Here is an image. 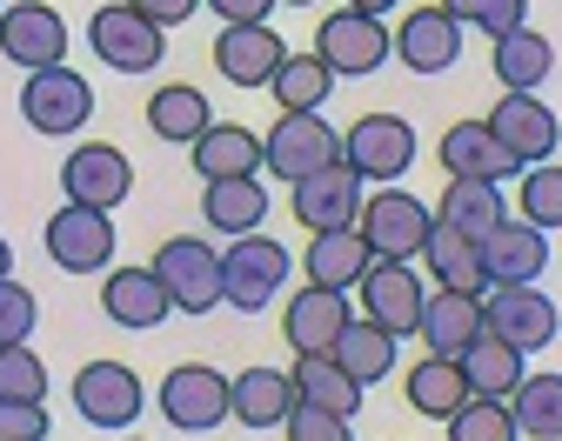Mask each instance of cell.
I'll list each match as a JSON object with an SVG mask.
<instances>
[{
  "mask_svg": "<svg viewBox=\"0 0 562 441\" xmlns=\"http://www.w3.org/2000/svg\"><path fill=\"white\" fill-rule=\"evenodd\" d=\"M335 81L341 74L322 60V54H289V67L274 74V101H281V114H322L328 108V94H335Z\"/></svg>",
  "mask_w": 562,
  "mask_h": 441,
  "instance_id": "cell-36",
  "label": "cell"
},
{
  "mask_svg": "<svg viewBox=\"0 0 562 441\" xmlns=\"http://www.w3.org/2000/svg\"><path fill=\"white\" fill-rule=\"evenodd\" d=\"M194 174H201V188L207 181H241V174H261V134L255 127H241V121H215L194 147Z\"/></svg>",
  "mask_w": 562,
  "mask_h": 441,
  "instance_id": "cell-26",
  "label": "cell"
},
{
  "mask_svg": "<svg viewBox=\"0 0 562 441\" xmlns=\"http://www.w3.org/2000/svg\"><path fill=\"white\" fill-rule=\"evenodd\" d=\"M335 361H341L362 388H375L382 375H395V335L375 328L369 315H356V321L341 328V341H335Z\"/></svg>",
  "mask_w": 562,
  "mask_h": 441,
  "instance_id": "cell-37",
  "label": "cell"
},
{
  "mask_svg": "<svg viewBox=\"0 0 562 441\" xmlns=\"http://www.w3.org/2000/svg\"><path fill=\"white\" fill-rule=\"evenodd\" d=\"M281 8H315V0H281Z\"/></svg>",
  "mask_w": 562,
  "mask_h": 441,
  "instance_id": "cell-50",
  "label": "cell"
},
{
  "mask_svg": "<svg viewBox=\"0 0 562 441\" xmlns=\"http://www.w3.org/2000/svg\"><path fill=\"white\" fill-rule=\"evenodd\" d=\"M289 375H295L302 408H322V415H341V421H356V408H362V395H369L335 354H295Z\"/></svg>",
  "mask_w": 562,
  "mask_h": 441,
  "instance_id": "cell-29",
  "label": "cell"
},
{
  "mask_svg": "<svg viewBox=\"0 0 562 441\" xmlns=\"http://www.w3.org/2000/svg\"><path fill=\"white\" fill-rule=\"evenodd\" d=\"M442 8H449L462 27L488 34V41H509V34L529 27V0H442Z\"/></svg>",
  "mask_w": 562,
  "mask_h": 441,
  "instance_id": "cell-40",
  "label": "cell"
},
{
  "mask_svg": "<svg viewBox=\"0 0 562 441\" xmlns=\"http://www.w3.org/2000/svg\"><path fill=\"white\" fill-rule=\"evenodd\" d=\"M356 294H362V315L375 328H389L395 341L402 335H422V308H429V294H422V274L408 261H375Z\"/></svg>",
  "mask_w": 562,
  "mask_h": 441,
  "instance_id": "cell-12",
  "label": "cell"
},
{
  "mask_svg": "<svg viewBox=\"0 0 562 441\" xmlns=\"http://www.w3.org/2000/svg\"><path fill=\"white\" fill-rule=\"evenodd\" d=\"M281 434L289 441H356V428H348L341 415H322V408H295Z\"/></svg>",
  "mask_w": 562,
  "mask_h": 441,
  "instance_id": "cell-45",
  "label": "cell"
},
{
  "mask_svg": "<svg viewBox=\"0 0 562 441\" xmlns=\"http://www.w3.org/2000/svg\"><path fill=\"white\" fill-rule=\"evenodd\" d=\"M215 67H222V81H235V88H274V74L289 67V47H281V34H274L268 21H255V27H222Z\"/></svg>",
  "mask_w": 562,
  "mask_h": 441,
  "instance_id": "cell-22",
  "label": "cell"
},
{
  "mask_svg": "<svg viewBox=\"0 0 562 441\" xmlns=\"http://www.w3.org/2000/svg\"><path fill=\"white\" fill-rule=\"evenodd\" d=\"M482 294H456V287H436L429 308H422V348L442 354V361H462L482 335Z\"/></svg>",
  "mask_w": 562,
  "mask_h": 441,
  "instance_id": "cell-24",
  "label": "cell"
},
{
  "mask_svg": "<svg viewBox=\"0 0 562 441\" xmlns=\"http://www.w3.org/2000/svg\"><path fill=\"white\" fill-rule=\"evenodd\" d=\"M462 375H469V395H482V402H509L529 375H522V348H509L503 335H475V348L462 354Z\"/></svg>",
  "mask_w": 562,
  "mask_h": 441,
  "instance_id": "cell-33",
  "label": "cell"
},
{
  "mask_svg": "<svg viewBox=\"0 0 562 441\" xmlns=\"http://www.w3.org/2000/svg\"><path fill=\"white\" fill-rule=\"evenodd\" d=\"M201 220H207L215 235H228V241L261 235V228H268V188H261L255 174H241V181H207V188H201Z\"/></svg>",
  "mask_w": 562,
  "mask_h": 441,
  "instance_id": "cell-27",
  "label": "cell"
},
{
  "mask_svg": "<svg viewBox=\"0 0 562 441\" xmlns=\"http://www.w3.org/2000/svg\"><path fill=\"white\" fill-rule=\"evenodd\" d=\"M0 281H14V248L0 241Z\"/></svg>",
  "mask_w": 562,
  "mask_h": 441,
  "instance_id": "cell-49",
  "label": "cell"
},
{
  "mask_svg": "<svg viewBox=\"0 0 562 441\" xmlns=\"http://www.w3.org/2000/svg\"><path fill=\"white\" fill-rule=\"evenodd\" d=\"M315 54L335 67V74H375L389 54H395V34L375 21V14H328L322 27H315Z\"/></svg>",
  "mask_w": 562,
  "mask_h": 441,
  "instance_id": "cell-17",
  "label": "cell"
},
{
  "mask_svg": "<svg viewBox=\"0 0 562 441\" xmlns=\"http://www.w3.org/2000/svg\"><path fill=\"white\" fill-rule=\"evenodd\" d=\"M422 261H429L436 287H456V294H488L482 241H469L462 228H442V220H436V235H429V248H422Z\"/></svg>",
  "mask_w": 562,
  "mask_h": 441,
  "instance_id": "cell-34",
  "label": "cell"
},
{
  "mask_svg": "<svg viewBox=\"0 0 562 441\" xmlns=\"http://www.w3.org/2000/svg\"><path fill=\"white\" fill-rule=\"evenodd\" d=\"M0 54L27 74L67 67V21L47 8V0H21V8L0 14Z\"/></svg>",
  "mask_w": 562,
  "mask_h": 441,
  "instance_id": "cell-14",
  "label": "cell"
},
{
  "mask_svg": "<svg viewBox=\"0 0 562 441\" xmlns=\"http://www.w3.org/2000/svg\"><path fill=\"white\" fill-rule=\"evenodd\" d=\"M449 441H522V428H516V408H509V402L469 395V402L456 408V421H449Z\"/></svg>",
  "mask_w": 562,
  "mask_h": 441,
  "instance_id": "cell-39",
  "label": "cell"
},
{
  "mask_svg": "<svg viewBox=\"0 0 562 441\" xmlns=\"http://www.w3.org/2000/svg\"><path fill=\"white\" fill-rule=\"evenodd\" d=\"M41 241H47V261L54 268H67V274H101L114 261V220L101 207H60V214H47Z\"/></svg>",
  "mask_w": 562,
  "mask_h": 441,
  "instance_id": "cell-11",
  "label": "cell"
},
{
  "mask_svg": "<svg viewBox=\"0 0 562 441\" xmlns=\"http://www.w3.org/2000/svg\"><path fill=\"white\" fill-rule=\"evenodd\" d=\"M302 268H308V281H315V287L348 294V287H362V274L375 268V255H369L362 228H328V235H308Z\"/></svg>",
  "mask_w": 562,
  "mask_h": 441,
  "instance_id": "cell-28",
  "label": "cell"
},
{
  "mask_svg": "<svg viewBox=\"0 0 562 441\" xmlns=\"http://www.w3.org/2000/svg\"><path fill=\"white\" fill-rule=\"evenodd\" d=\"M148 268H155V281L168 287L175 315H215V308H222V255L207 248L201 235H168Z\"/></svg>",
  "mask_w": 562,
  "mask_h": 441,
  "instance_id": "cell-2",
  "label": "cell"
},
{
  "mask_svg": "<svg viewBox=\"0 0 562 441\" xmlns=\"http://www.w3.org/2000/svg\"><path fill=\"white\" fill-rule=\"evenodd\" d=\"M302 408V395H295V375H281V368H241L235 375V421L241 428H289V415Z\"/></svg>",
  "mask_w": 562,
  "mask_h": 441,
  "instance_id": "cell-25",
  "label": "cell"
},
{
  "mask_svg": "<svg viewBox=\"0 0 562 441\" xmlns=\"http://www.w3.org/2000/svg\"><path fill=\"white\" fill-rule=\"evenodd\" d=\"M207 127H215V108H207V94H201V88H188V81L155 88V101H148V134H155V140L194 147Z\"/></svg>",
  "mask_w": 562,
  "mask_h": 441,
  "instance_id": "cell-32",
  "label": "cell"
},
{
  "mask_svg": "<svg viewBox=\"0 0 562 441\" xmlns=\"http://www.w3.org/2000/svg\"><path fill=\"white\" fill-rule=\"evenodd\" d=\"M88 47L108 74H155L168 60V27H155L148 14H134L127 0H108L88 21Z\"/></svg>",
  "mask_w": 562,
  "mask_h": 441,
  "instance_id": "cell-3",
  "label": "cell"
},
{
  "mask_svg": "<svg viewBox=\"0 0 562 441\" xmlns=\"http://www.w3.org/2000/svg\"><path fill=\"white\" fill-rule=\"evenodd\" d=\"M482 268H488V287H536L549 268V235L529 228V220H503L482 241Z\"/></svg>",
  "mask_w": 562,
  "mask_h": 441,
  "instance_id": "cell-23",
  "label": "cell"
},
{
  "mask_svg": "<svg viewBox=\"0 0 562 441\" xmlns=\"http://www.w3.org/2000/svg\"><path fill=\"white\" fill-rule=\"evenodd\" d=\"M261 168L281 174V181H308L322 168H341V134L322 121V114H281L268 134H261Z\"/></svg>",
  "mask_w": 562,
  "mask_h": 441,
  "instance_id": "cell-5",
  "label": "cell"
},
{
  "mask_svg": "<svg viewBox=\"0 0 562 441\" xmlns=\"http://www.w3.org/2000/svg\"><path fill=\"white\" fill-rule=\"evenodd\" d=\"M75 408H81L88 428L121 434V428L140 421V408H148V388H140V375H134L127 361H88L81 375H75Z\"/></svg>",
  "mask_w": 562,
  "mask_h": 441,
  "instance_id": "cell-8",
  "label": "cell"
},
{
  "mask_svg": "<svg viewBox=\"0 0 562 441\" xmlns=\"http://www.w3.org/2000/svg\"><path fill=\"white\" fill-rule=\"evenodd\" d=\"M60 194H67V207H101V214H114L134 194V168H127L121 147L88 140V147H75V155L60 161Z\"/></svg>",
  "mask_w": 562,
  "mask_h": 441,
  "instance_id": "cell-10",
  "label": "cell"
},
{
  "mask_svg": "<svg viewBox=\"0 0 562 441\" xmlns=\"http://www.w3.org/2000/svg\"><path fill=\"white\" fill-rule=\"evenodd\" d=\"M341 161L375 188H395V174H408V161H415V127L402 114H362L341 134Z\"/></svg>",
  "mask_w": 562,
  "mask_h": 441,
  "instance_id": "cell-7",
  "label": "cell"
},
{
  "mask_svg": "<svg viewBox=\"0 0 562 441\" xmlns=\"http://www.w3.org/2000/svg\"><path fill=\"white\" fill-rule=\"evenodd\" d=\"M0 14H8V0H0Z\"/></svg>",
  "mask_w": 562,
  "mask_h": 441,
  "instance_id": "cell-51",
  "label": "cell"
},
{
  "mask_svg": "<svg viewBox=\"0 0 562 441\" xmlns=\"http://www.w3.org/2000/svg\"><path fill=\"white\" fill-rule=\"evenodd\" d=\"M289 207H295V220L308 235H328V228H356L362 220V174L356 168H322V174H308V181H295V194H289Z\"/></svg>",
  "mask_w": 562,
  "mask_h": 441,
  "instance_id": "cell-16",
  "label": "cell"
},
{
  "mask_svg": "<svg viewBox=\"0 0 562 441\" xmlns=\"http://www.w3.org/2000/svg\"><path fill=\"white\" fill-rule=\"evenodd\" d=\"M488 67H496V81H503V94H536L549 74H555V47L536 34V27H522V34H509V41H496V54H488Z\"/></svg>",
  "mask_w": 562,
  "mask_h": 441,
  "instance_id": "cell-35",
  "label": "cell"
},
{
  "mask_svg": "<svg viewBox=\"0 0 562 441\" xmlns=\"http://www.w3.org/2000/svg\"><path fill=\"white\" fill-rule=\"evenodd\" d=\"M395 60L408 74H449L462 60V21L449 8H415L395 27Z\"/></svg>",
  "mask_w": 562,
  "mask_h": 441,
  "instance_id": "cell-19",
  "label": "cell"
},
{
  "mask_svg": "<svg viewBox=\"0 0 562 441\" xmlns=\"http://www.w3.org/2000/svg\"><path fill=\"white\" fill-rule=\"evenodd\" d=\"M34 321H41V302H34L21 281H0V348L27 341V335H34Z\"/></svg>",
  "mask_w": 562,
  "mask_h": 441,
  "instance_id": "cell-43",
  "label": "cell"
},
{
  "mask_svg": "<svg viewBox=\"0 0 562 441\" xmlns=\"http://www.w3.org/2000/svg\"><path fill=\"white\" fill-rule=\"evenodd\" d=\"M402 395L415 415H429V421H456V408L469 402V375H462V361H442V354H422L408 375H402Z\"/></svg>",
  "mask_w": 562,
  "mask_h": 441,
  "instance_id": "cell-30",
  "label": "cell"
},
{
  "mask_svg": "<svg viewBox=\"0 0 562 441\" xmlns=\"http://www.w3.org/2000/svg\"><path fill=\"white\" fill-rule=\"evenodd\" d=\"M488 127H496V140L522 161V174L542 168V161L555 155V140H562V121H555L536 94H503L496 108H488Z\"/></svg>",
  "mask_w": 562,
  "mask_h": 441,
  "instance_id": "cell-20",
  "label": "cell"
},
{
  "mask_svg": "<svg viewBox=\"0 0 562 441\" xmlns=\"http://www.w3.org/2000/svg\"><path fill=\"white\" fill-rule=\"evenodd\" d=\"M134 14H148L155 27H181V21H194V8L201 0H127Z\"/></svg>",
  "mask_w": 562,
  "mask_h": 441,
  "instance_id": "cell-47",
  "label": "cell"
},
{
  "mask_svg": "<svg viewBox=\"0 0 562 441\" xmlns=\"http://www.w3.org/2000/svg\"><path fill=\"white\" fill-rule=\"evenodd\" d=\"M436 220H442V228H462L469 241H488L509 220V207H503L496 181H449L442 201H436Z\"/></svg>",
  "mask_w": 562,
  "mask_h": 441,
  "instance_id": "cell-31",
  "label": "cell"
},
{
  "mask_svg": "<svg viewBox=\"0 0 562 441\" xmlns=\"http://www.w3.org/2000/svg\"><path fill=\"white\" fill-rule=\"evenodd\" d=\"M482 321H488V335H503L522 354L549 348L555 328H562V315H555V302H549L542 287H488L482 294Z\"/></svg>",
  "mask_w": 562,
  "mask_h": 441,
  "instance_id": "cell-13",
  "label": "cell"
},
{
  "mask_svg": "<svg viewBox=\"0 0 562 441\" xmlns=\"http://www.w3.org/2000/svg\"><path fill=\"white\" fill-rule=\"evenodd\" d=\"M281 8V0H207V14H222V27H255Z\"/></svg>",
  "mask_w": 562,
  "mask_h": 441,
  "instance_id": "cell-46",
  "label": "cell"
},
{
  "mask_svg": "<svg viewBox=\"0 0 562 441\" xmlns=\"http://www.w3.org/2000/svg\"><path fill=\"white\" fill-rule=\"evenodd\" d=\"M516 194H522V220L529 228H562V168L555 161H542V168H529L522 181H516Z\"/></svg>",
  "mask_w": 562,
  "mask_h": 441,
  "instance_id": "cell-41",
  "label": "cell"
},
{
  "mask_svg": "<svg viewBox=\"0 0 562 441\" xmlns=\"http://www.w3.org/2000/svg\"><path fill=\"white\" fill-rule=\"evenodd\" d=\"M0 441H54L41 402H0Z\"/></svg>",
  "mask_w": 562,
  "mask_h": 441,
  "instance_id": "cell-44",
  "label": "cell"
},
{
  "mask_svg": "<svg viewBox=\"0 0 562 441\" xmlns=\"http://www.w3.org/2000/svg\"><path fill=\"white\" fill-rule=\"evenodd\" d=\"M509 408H516V428L529 441H562V375H529L509 395Z\"/></svg>",
  "mask_w": 562,
  "mask_h": 441,
  "instance_id": "cell-38",
  "label": "cell"
},
{
  "mask_svg": "<svg viewBox=\"0 0 562 441\" xmlns=\"http://www.w3.org/2000/svg\"><path fill=\"white\" fill-rule=\"evenodd\" d=\"M88 114H94L88 74H75V67L27 74V88H21V121H27L34 134H81Z\"/></svg>",
  "mask_w": 562,
  "mask_h": 441,
  "instance_id": "cell-9",
  "label": "cell"
},
{
  "mask_svg": "<svg viewBox=\"0 0 562 441\" xmlns=\"http://www.w3.org/2000/svg\"><path fill=\"white\" fill-rule=\"evenodd\" d=\"M289 248H281L274 235H241L228 255H222V302L228 308H241V315H261L274 294H281V281H289Z\"/></svg>",
  "mask_w": 562,
  "mask_h": 441,
  "instance_id": "cell-6",
  "label": "cell"
},
{
  "mask_svg": "<svg viewBox=\"0 0 562 441\" xmlns=\"http://www.w3.org/2000/svg\"><path fill=\"white\" fill-rule=\"evenodd\" d=\"M155 408L181 434H215L222 421H235V382L222 375V368H207V361H181V368L161 375Z\"/></svg>",
  "mask_w": 562,
  "mask_h": 441,
  "instance_id": "cell-1",
  "label": "cell"
},
{
  "mask_svg": "<svg viewBox=\"0 0 562 441\" xmlns=\"http://www.w3.org/2000/svg\"><path fill=\"white\" fill-rule=\"evenodd\" d=\"M101 315L114 328L155 335L175 315V302H168V287L155 281V268H108V281H101Z\"/></svg>",
  "mask_w": 562,
  "mask_h": 441,
  "instance_id": "cell-21",
  "label": "cell"
},
{
  "mask_svg": "<svg viewBox=\"0 0 562 441\" xmlns=\"http://www.w3.org/2000/svg\"><path fill=\"white\" fill-rule=\"evenodd\" d=\"M356 321V308H348V294H335V287H302V294H289V308H281V335H289V348L295 354H335V341H341V328Z\"/></svg>",
  "mask_w": 562,
  "mask_h": 441,
  "instance_id": "cell-18",
  "label": "cell"
},
{
  "mask_svg": "<svg viewBox=\"0 0 562 441\" xmlns=\"http://www.w3.org/2000/svg\"><path fill=\"white\" fill-rule=\"evenodd\" d=\"M348 8H356V14H375V21H382V14L395 8V0H348Z\"/></svg>",
  "mask_w": 562,
  "mask_h": 441,
  "instance_id": "cell-48",
  "label": "cell"
},
{
  "mask_svg": "<svg viewBox=\"0 0 562 441\" xmlns=\"http://www.w3.org/2000/svg\"><path fill=\"white\" fill-rule=\"evenodd\" d=\"M47 395V361L14 341V348H0V402H41Z\"/></svg>",
  "mask_w": 562,
  "mask_h": 441,
  "instance_id": "cell-42",
  "label": "cell"
},
{
  "mask_svg": "<svg viewBox=\"0 0 562 441\" xmlns=\"http://www.w3.org/2000/svg\"><path fill=\"white\" fill-rule=\"evenodd\" d=\"M356 228H362L375 261H415L422 248H429V235H436V207H422L408 188H375L362 201Z\"/></svg>",
  "mask_w": 562,
  "mask_h": 441,
  "instance_id": "cell-4",
  "label": "cell"
},
{
  "mask_svg": "<svg viewBox=\"0 0 562 441\" xmlns=\"http://www.w3.org/2000/svg\"><path fill=\"white\" fill-rule=\"evenodd\" d=\"M436 155H442L449 181H496V188L503 181H522V161L496 140V127H488V121H456L436 140Z\"/></svg>",
  "mask_w": 562,
  "mask_h": 441,
  "instance_id": "cell-15",
  "label": "cell"
}]
</instances>
